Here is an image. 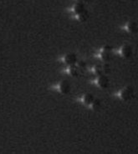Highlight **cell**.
I'll return each mask as SVG.
<instances>
[{"label":"cell","mask_w":138,"mask_h":154,"mask_svg":"<svg viewBox=\"0 0 138 154\" xmlns=\"http://www.w3.org/2000/svg\"><path fill=\"white\" fill-rule=\"evenodd\" d=\"M91 0H77V2H80V3H83V4H85V3H88V2H90Z\"/></svg>","instance_id":"16"},{"label":"cell","mask_w":138,"mask_h":154,"mask_svg":"<svg viewBox=\"0 0 138 154\" xmlns=\"http://www.w3.org/2000/svg\"><path fill=\"white\" fill-rule=\"evenodd\" d=\"M124 29L131 34H136L138 32V24L134 21H130L124 26Z\"/></svg>","instance_id":"9"},{"label":"cell","mask_w":138,"mask_h":154,"mask_svg":"<svg viewBox=\"0 0 138 154\" xmlns=\"http://www.w3.org/2000/svg\"><path fill=\"white\" fill-rule=\"evenodd\" d=\"M135 95L134 88L131 85H126L118 92L113 94V96L123 102H129L131 101Z\"/></svg>","instance_id":"1"},{"label":"cell","mask_w":138,"mask_h":154,"mask_svg":"<svg viewBox=\"0 0 138 154\" xmlns=\"http://www.w3.org/2000/svg\"><path fill=\"white\" fill-rule=\"evenodd\" d=\"M102 68H103V72H104V74H105V75L109 74L110 72H111V65H110L108 62L104 63L102 64Z\"/></svg>","instance_id":"15"},{"label":"cell","mask_w":138,"mask_h":154,"mask_svg":"<svg viewBox=\"0 0 138 154\" xmlns=\"http://www.w3.org/2000/svg\"><path fill=\"white\" fill-rule=\"evenodd\" d=\"M77 67L80 68V70L83 72L85 70H87L88 68V66H87V63H86V62L83 60V59H79L78 61H77Z\"/></svg>","instance_id":"14"},{"label":"cell","mask_w":138,"mask_h":154,"mask_svg":"<svg viewBox=\"0 0 138 154\" xmlns=\"http://www.w3.org/2000/svg\"><path fill=\"white\" fill-rule=\"evenodd\" d=\"M113 54L120 56L122 58L128 59L133 55V48L130 44H123L118 48H113Z\"/></svg>","instance_id":"3"},{"label":"cell","mask_w":138,"mask_h":154,"mask_svg":"<svg viewBox=\"0 0 138 154\" xmlns=\"http://www.w3.org/2000/svg\"><path fill=\"white\" fill-rule=\"evenodd\" d=\"M91 84H94L95 86L101 89H106L110 86V79L105 74L96 76L91 81Z\"/></svg>","instance_id":"4"},{"label":"cell","mask_w":138,"mask_h":154,"mask_svg":"<svg viewBox=\"0 0 138 154\" xmlns=\"http://www.w3.org/2000/svg\"><path fill=\"white\" fill-rule=\"evenodd\" d=\"M79 60L78 56L75 53H68L65 54L63 57L59 59V62L62 64L66 66H71V65H75L77 63V61Z\"/></svg>","instance_id":"6"},{"label":"cell","mask_w":138,"mask_h":154,"mask_svg":"<svg viewBox=\"0 0 138 154\" xmlns=\"http://www.w3.org/2000/svg\"><path fill=\"white\" fill-rule=\"evenodd\" d=\"M76 18L79 21L81 22V23H84V22H86L88 19H89V18H90V14H89V12L85 9V10L84 11V12H82L81 14L76 15Z\"/></svg>","instance_id":"13"},{"label":"cell","mask_w":138,"mask_h":154,"mask_svg":"<svg viewBox=\"0 0 138 154\" xmlns=\"http://www.w3.org/2000/svg\"><path fill=\"white\" fill-rule=\"evenodd\" d=\"M95 98V96L93 94H91L90 93H85L83 94L81 97H78L76 99L77 102H79L80 103L84 105V106H85V107H87L89 108V106L91 105V103L94 101V99Z\"/></svg>","instance_id":"8"},{"label":"cell","mask_w":138,"mask_h":154,"mask_svg":"<svg viewBox=\"0 0 138 154\" xmlns=\"http://www.w3.org/2000/svg\"><path fill=\"white\" fill-rule=\"evenodd\" d=\"M101 106H102L101 100L100 98H96V97H95V98L94 99V101L91 103V104L89 106V108H89L90 110H91V111L96 112L101 109Z\"/></svg>","instance_id":"11"},{"label":"cell","mask_w":138,"mask_h":154,"mask_svg":"<svg viewBox=\"0 0 138 154\" xmlns=\"http://www.w3.org/2000/svg\"><path fill=\"white\" fill-rule=\"evenodd\" d=\"M56 92L62 95H67L71 92V83L68 80H61L54 87Z\"/></svg>","instance_id":"5"},{"label":"cell","mask_w":138,"mask_h":154,"mask_svg":"<svg viewBox=\"0 0 138 154\" xmlns=\"http://www.w3.org/2000/svg\"><path fill=\"white\" fill-rule=\"evenodd\" d=\"M85 10V4H83V3L77 2L76 4L73 6L72 11H73V13L75 14V16L78 14H81V13L84 12Z\"/></svg>","instance_id":"12"},{"label":"cell","mask_w":138,"mask_h":154,"mask_svg":"<svg viewBox=\"0 0 138 154\" xmlns=\"http://www.w3.org/2000/svg\"><path fill=\"white\" fill-rule=\"evenodd\" d=\"M87 70L91 72V73H92L95 77L104 74L102 64H95L94 65L93 67H91V68H88Z\"/></svg>","instance_id":"10"},{"label":"cell","mask_w":138,"mask_h":154,"mask_svg":"<svg viewBox=\"0 0 138 154\" xmlns=\"http://www.w3.org/2000/svg\"><path fill=\"white\" fill-rule=\"evenodd\" d=\"M63 72L71 78H78L80 77V73L82 71L77 67V65H71V66H66L65 69L63 70Z\"/></svg>","instance_id":"7"},{"label":"cell","mask_w":138,"mask_h":154,"mask_svg":"<svg viewBox=\"0 0 138 154\" xmlns=\"http://www.w3.org/2000/svg\"><path fill=\"white\" fill-rule=\"evenodd\" d=\"M113 48H114L110 45H104L95 51V53L94 54V57L96 59H100L101 61L104 62V63L109 62L114 54H113Z\"/></svg>","instance_id":"2"}]
</instances>
